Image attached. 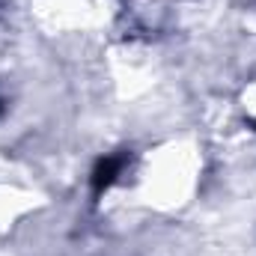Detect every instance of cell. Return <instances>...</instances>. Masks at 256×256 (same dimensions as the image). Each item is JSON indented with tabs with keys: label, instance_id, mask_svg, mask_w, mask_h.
<instances>
[{
	"label": "cell",
	"instance_id": "cell-2",
	"mask_svg": "<svg viewBox=\"0 0 256 256\" xmlns=\"http://www.w3.org/2000/svg\"><path fill=\"white\" fill-rule=\"evenodd\" d=\"M0 114H3V102H0Z\"/></svg>",
	"mask_w": 256,
	"mask_h": 256
},
{
	"label": "cell",
	"instance_id": "cell-1",
	"mask_svg": "<svg viewBox=\"0 0 256 256\" xmlns=\"http://www.w3.org/2000/svg\"><path fill=\"white\" fill-rule=\"evenodd\" d=\"M126 164H128L126 152H116V155H104V158H98V161H96V167H92V173H90L92 191L104 194L114 182H116V179H120V176H122Z\"/></svg>",
	"mask_w": 256,
	"mask_h": 256
},
{
	"label": "cell",
	"instance_id": "cell-3",
	"mask_svg": "<svg viewBox=\"0 0 256 256\" xmlns=\"http://www.w3.org/2000/svg\"><path fill=\"white\" fill-rule=\"evenodd\" d=\"M254 126H256V122H254Z\"/></svg>",
	"mask_w": 256,
	"mask_h": 256
}]
</instances>
